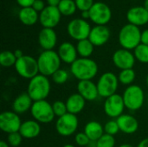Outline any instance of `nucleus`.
<instances>
[{
    "label": "nucleus",
    "mask_w": 148,
    "mask_h": 147,
    "mask_svg": "<svg viewBox=\"0 0 148 147\" xmlns=\"http://www.w3.org/2000/svg\"><path fill=\"white\" fill-rule=\"evenodd\" d=\"M99 67L96 62L91 58L78 57L75 62L70 65L71 75L80 81H93L97 75Z\"/></svg>",
    "instance_id": "nucleus-1"
},
{
    "label": "nucleus",
    "mask_w": 148,
    "mask_h": 147,
    "mask_svg": "<svg viewBox=\"0 0 148 147\" xmlns=\"http://www.w3.org/2000/svg\"><path fill=\"white\" fill-rule=\"evenodd\" d=\"M51 83L49 77L41 74L29 80L27 86V94L33 101L46 100L50 94Z\"/></svg>",
    "instance_id": "nucleus-2"
},
{
    "label": "nucleus",
    "mask_w": 148,
    "mask_h": 147,
    "mask_svg": "<svg viewBox=\"0 0 148 147\" xmlns=\"http://www.w3.org/2000/svg\"><path fill=\"white\" fill-rule=\"evenodd\" d=\"M39 68V74L51 77L57 70L61 68L62 61L57 51L43 50L36 58Z\"/></svg>",
    "instance_id": "nucleus-3"
},
{
    "label": "nucleus",
    "mask_w": 148,
    "mask_h": 147,
    "mask_svg": "<svg viewBox=\"0 0 148 147\" xmlns=\"http://www.w3.org/2000/svg\"><path fill=\"white\" fill-rule=\"evenodd\" d=\"M141 30L140 27L131 23L125 24L120 30L118 41L121 49L134 50L141 43Z\"/></svg>",
    "instance_id": "nucleus-4"
},
{
    "label": "nucleus",
    "mask_w": 148,
    "mask_h": 147,
    "mask_svg": "<svg viewBox=\"0 0 148 147\" xmlns=\"http://www.w3.org/2000/svg\"><path fill=\"white\" fill-rule=\"evenodd\" d=\"M125 107L131 112L140 110L145 103L146 96L143 88L136 84L126 88L122 94Z\"/></svg>",
    "instance_id": "nucleus-5"
},
{
    "label": "nucleus",
    "mask_w": 148,
    "mask_h": 147,
    "mask_svg": "<svg viewBox=\"0 0 148 147\" xmlns=\"http://www.w3.org/2000/svg\"><path fill=\"white\" fill-rule=\"evenodd\" d=\"M29 112L33 120H36L40 124L51 123L56 118L52 104H50L47 100L34 101Z\"/></svg>",
    "instance_id": "nucleus-6"
},
{
    "label": "nucleus",
    "mask_w": 148,
    "mask_h": 147,
    "mask_svg": "<svg viewBox=\"0 0 148 147\" xmlns=\"http://www.w3.org/2000/svg\"><path fill=\"white\" fill-rule=\"evenodd\" d=\"M119 80L118 75L113 72H105L103 73L97 81V88L100 97L108 98L115 94L119 88Z\"/></svg>",
    "instance_id": "nucleus-7"
},
{
    "label": "nucleus",
    "mask_w": 148,
    "mask_h": 147,
    "mask_svg": "<svg viewBox=\"0 0 148 147\" xmlns=\"http://www.w3.org/2000/svg\"><path fill=\"white\" fill-rule=\"evenodd\" d=\"M14 68L17 75L26 80H31L39 75L37 59L31 55H24L21 58H18Z\"/></svg>",
    "instance_id": "nucleus-8"
},
{
    "label": "nucleus",
    "mask_w": 148,
    "mask_h": 147,
    "mask_svg": "<svg viewBox=\"0 0 148 147\" xmlns=\"http://www.w3.org/2000/svg\"><path fill=\"white\" fill-rule=\"evenodd\" d=\"M79 126L77 115L66 113L65 115L57 118L56 121V131L62 137H69L74 135Z\"/></svg>",
    "instance_id": "nucleus-9"
},
{
    "label": "nucleus",
    "mask_w": 148,
    "mask_h": 147,
    "mask_svg": "<svg viewBox=\"0 0 148 147\" xmlns=\"http://www.w3.org/2000/svg\"><path fill=\"white\" fill-rule=\"evenodd\" d=\"M92 28L87 20L82 18H75L71 20L67 26V32L69 36L79 42L84 39H88Z\"/></svg>",
    "instance_id": "nucleus-10"
},
{
    "label": "nucleus",
    "mask_w": 148,
    "mask_h": 147,
    "mask_svg": "<svg viewBox=\"0 0 148 147\" xmlns=\"http://www.w3.org/2000/svg\"><path fill=\"white\" fill-rule=\"evenodd\" d=\"M126 107L122 95L115 94L105 100L103 110L106 115L111 119H117L124 113Z\"/></svg>",
    "instance_id": "nucleus-11"
},
{
    "label": "nucleus",
    "mask_w": 148,
    "mask_h": 147,
    "mask_svg": "<svg viewBox=\"0 0 148 147\" xmlns=\"http://www.w3.org/2000/svg\"><path fill=\"white\" fill-rule=\"evenodd\" d=\"M90 20L96 25H106L112 18L110 7L103 2H96L89 10Z\"/></svg>",
    "instance_id": "nucleus-12"
},
{
    "label": "nucleus",
    "mask_w": 148,
    "mask_h": 147,
    "mask_svg": "<svg viewBox=\"0 0 148 147\" xmlns=\"http://www.w3.org/2000/svg\"><path fill=\"white\" fill-rule=\"evenodd\" d=\"M22 123L19 114L12 110L4 111L0 114V129L7 134L19 132Z\"/></svg>",
    "instance_id": "nucleus-13"
},
{
    "label": "nucleus",
    "mask_w": 148,
    "mask_h": 147,
    "mask_svg": "<svg viewBox=\"0 0 148 147\" xmlns=\"http://www.w3.org/2000/svg\"><path fill=\"white\" fill-rule=\"evenodd\" d=\"M112 61L114 65L121 69H128V68H134L135 65V56L134 55V52L131 50H127L125 49H117L112 56Z\"/></svg>",
    "instance_id": "nucleus-14"
},
{
    "label": "nucleus",
    "mask_w": 148,
    "mask_h": 147,
    "mask_svg": "<svg viewBox=\"0 0 148 147\" xmlns=\"http://www.w3.org/2000/svg\"><path fill=\"white\" fill-rule=\"evenodd\" d=\"M62 14L57 7L47 5L45 9L39 13V22L42 28L54 29L61 21Z\"/></svg>",
    "instance_id": "nucleus-15"
},
{
    "label": "nucleus",
    "mask_w": 148,
    "mask_h": 147,
    "mask_svg": "<svg viewBox=\"0 0 148 147\" xmlns=\"http://www.w3.org/2000/svg\"><path fill=\"white\" fill-rule=\"evenodd\" d=\"M111 36L110 29L106 25H95L92 28L88 39L95 47H101L106 44Z\"/></svg>",
    "instance_id": "nucleus-16"
},
{
    "label": "nucleus",
    "mask_w": 148,
    "mask_h": 147,
    "mask_svg": "<svg viewBox=\"0 0 148 147\" xmlns=\"http://www.w3.org/2000/svg\"><path fill=\"white\" fill-rule=\"evenodd\" d=\"M128 23L135 26H143L148 23V10L144 6H134L127 12Z\"/></svg>",
    "instance_id": "nucleus-17"
},
{
    "label": "nucleus",
    "mask_w": 148,
    "mask_h": 147,
    "mask_svg": "<svg viewBox=\"0 0 148 147\" xmlns=\"http://www.w3.org/2000/svg\"><path fill=\"white\" fill-rule=\"evenodd\" d=\"M76 89L77 93L81 94L87 101H94L100 97L97 85L93 81H78Z\"/></svg>",
    "instance_id": "nucleus-18"
},
{
    "label": "nucleus",
    "mask_w": 148,
    "mask_h": 147,
    "mask_svg": "<svg viewBox=\"0 0 148 147\" xmlns=\"http://www.w3.org/2000/svg\"><path fill=\"white\" fill-rule=\"evenodd\" d=\"M38 43L43 50H54L57 43V35L54 29L42 28L38 34Z\"/></svg>",
    "instance_id": "nucleus-19"
},
{
    "label": "nucleus",
    "mask_w": 148,
    "mask_h": 147,
    "mask_svg": "<svg viewBox=\"0 0 148 147\" xmlns=\"http://www.w3.org/2000/svg\"><path fill=\"white\" fill-rule=\"evenodd\" d=\"M120 131L125 134H134L139 129V121L132 114L123 113L116 119Z\"/></svg>",
    "instance_id": "nucleus-20"
},
{
    "label": "nucleus",
    "mask_w": 148,
    "mask_h": 147,
    "mask_svg": "<svg viewBox=\"0 0 148 147\" xmlns=\"http://www.w3.org/2000/svg\"><path fill=\"white\" fill-rule=\"evenodd\" d=\"M57 53L62 62L65 64L71 65L78 58L76 47L69 42H64L61 43L58 47Z\"/></svg>",
    "instance_id": "nucleus-21"
},
{
    "label": "nucleus",
    "mask_w": 148,
    "mask_h": 147,
    "mask_svg": "<svg viewBox=\"0 0 148 147\" xmlns=\"http://www.w3.org/2000/svg\"><path fill=\"white\" fill-rule=\"evenodd\" d=\"M33 102H34L33 100L27 94V92L22 93L14 99L12 105H11L12 111L16 113L19 115L27 113L28 111H30Z\"/></svg>",
    "instance_id": "nucleus-22"
},
{
    "label": "nucleus",
    "mask_w": 148,
    "mask_h": 147,
    "mask_svg": "<svg viewBox=\"0 0 148 147\" xmlns=\"http://www.w3.org/2000/svg\"><path fill=\"white\" fill-rule=\"evenodd\" d=\"M41 124L35 120H28L22 123L19 133L23 139H32L41 133Z\"/></svg>",
    "instance_id": "nucleus-23"
},
{
    "label": "nucleus",
    "mask_w": 148,
    "mask_h": 147,
    "mask_svg": "<svg viewBox=\"0 0 148 147\" xmlns=\"http://www.w3.org/2000/svg\"><path fill=\"white\" fill-rule=\"evenodd\" d=\"M65 102L67 105L68 113L77 115L84 110L87 101L78 93H75L70 94Z\"/></svg>",
    "instance_id": "nucleus-24"
},
{
    "label": "nucleus",
    "mask_w": 148,
    "mask_h": 147,
    "mask_svg": "<svg viewBox=\"0 0 148 147\" xmlns=\"http://www.w3.org/2000/svg\"><path fill=\"white\" fill-rule=\"evenodd\" d=\"M86 135L89 138L91 141L96 142L105 133H104V126H102L99 121L91 120L88 121L85 126L83 131Z\"/></svg>",
    "instance_id": "nucleus-25"
},
{
    "label": "nucleus",
    "mask_w": 148,
    "mask_h": 147,
    "mask_svg": "<svg viewBox=\"0 0 148 147\" xmlns=\"http://www.w3.org/2000/svg\"><path fill=\"white\" fill-rule=\"evenodd\" d=\"M20 22L26 26H32L39 21V14L32 7L21 8L18 12Z\"/></svg>",
    "instance_id": "nucleus-26"
},
{
    "label": "nucleus",
    "mask_w": 148,
    "mask_h": 147,
    "mask_svg": "<svg viewBox=\"0 0 148 147\" xmlns=\"http://www.w3.org/2000/svg\"><path fill=\"white\" fill-rule=\"evenodd\" d=\"M75 47L78 53V56L82 58H90L95 50V46L89 41L88 38L77 42Z\"/></svg>",
    "instance_id": "nucleus-27"
},
{
    "label": "nucleus",
    "mask_w": 148,
    "mask_h": 147,
    "mask_svg": "<svg viewBox=\"0 0 148 147\" xmlns=\"http://www.w3.org/2000/svg\"><path fill=\"white\" fill-rule=\"evenodd\" d=\"M136 79V73L134 68H128L121 70L118 75V80L120 84L123 86H131L134 84Z\"/></svg>",
    "instance_id": "nucleus-28"
},
{
    "label": "nucleus",
    "mask_w": 148,
    "mask_h": 147,
    "mask_svg": "<svg viewBox=\"0 0 148 147\" xmlns=\"http://www.w3.org/2000/svg\"><path fill=\"white\" fill-rule=\"evenodd\" d=\"M62 16H69L75 13L77 7L75 0H62L57 7Z\"/></svg>",
    "instance_id": "nucleus-29"
},
{
    "label": "nucleus",
    "mask_w": 148,
    "mask_h": 147,
    "mask_svg": "<svg viewBox=\"0 0 148 147\" xmlns=\"http://www.w3.org/2000/svg\"><path fill=\"white\" fill-rule=\"evenodd\" d=\"M17 58L16 57L14 52L10 50H4L0 54V64L3 68L15 67Z\"/></svg>",
    "instance_id": "nucleus-30"
},
{
    "label": "nucleus",
    "mask_w": 148,
    "mask_h": 147,
    "mask_svg": "<svg viewBox=\"0 0 148 147\" xmlns=\"http://www.w3.org/2000/svg\"><path fill=\"white\" fill-rule=\"evenodd\" d=\"M134 55L136 61L140 63L148 64V45L140 43L134 49Z\"/></svg>",
    "instance_id": "nucleus-31"
},
{
    "label": "nucleus",
    "mask_w": 148,
    "mask_h": 147,
    "mask_svg": "<svg viewBox=\"0 0 148 147\" xmlns=\"http://www.w3.org/2000/svg\"><path fill=\"white\" fill-rule=\"evenodd\" d=\"M51 79L53 82L56 83V85H63L69 81V74L66 69L60 68L51 76Z\"/></svg>",
    "instance_id": "nucleus-32"
},
{
    "label": "nucleus",
    "mask_w": 148,
    "mask_h": 147,
    "mask_svg": "<svg viewBox=\"0 0 148 147\" xmlns=\"http://www.w3.org/2000/svg\"><path fill=\"white\" fill-rule=\"evenodd\" d=\"M52 107H53L54 113H55L56 117H57V118L62 117V116L65 115L66 113H68V108H67L66 102H64L62 101H54L52 103Z\"/></svg>",
    "instance_id": "nucleus-33"
},
{
    "label": "nucleus",
    "mask_w": 148,
    "mask_h": 147,
    "mask_svg": "<svg viewBox=\"0 0 148 147\" xmlns=\"http://www.w3.org/2000/svg\"><path fill=\"white\" fill-rule=\"evenodd\" d=\"M97 147H114L115 146V139L114 136L104 133L97 141Z\"/></svg>",
    "instance_id": "nucleus-34"
},
{
    "label": "nucleus",
    "mask_w": 148,
    "mask_h": 147,
    "mask_svg": "<svg viewBox=\"0 0 148 147\" xmlns=\"http://www.w3.org/2000/svg\"><path fill=\"white\" fill-rule=\"evenodd\" d=\"M119 132L121 131L116 120H110L104 125V133L107 134L114 136L117 133H119Z\"/></svg>",
    "instance_id": "nucleus-35"
},
{
    "label": "nucleus",
    "mask_w": 148,
    "mask_h": 147,
    "mask_svg": "<svg viewBox=\"0 0 148 147\" xmlns=\"http://www.w3.org/2000/svg\"><path fill=\"white\" fill-rule=\"evenodd\" d=\"M23 137L20 134L19 132L13 133L10 134H8L7 137V143L10 147H18L23 142Z\"/></svg>",
    "instance_id": "nucleus-36"
},
{
    "label": "nucleus",
    "mask_w": 148,
    "mask_h": 147,
    "mask_svg": "<svg viewBox=\"0 0 148 147\" xmlns=\"http://www.w3.org/2000/svg\"><path fill=\"white\" fill-rule=\"evenodd\" d=\"M75 142L78 146L87 147L91 142V140L84 132H81V133H77L75 135Z\"/></svg>",
    "instance_id": "nucleus-37"
},
{
    "label": "nucleus",
    "mask_w": 148,
    "mask_h": 147,
    "mask_svg": "<svg viewBox=\"0 0 148 147\" xmlns=\"http://www.w3.org/2000/svg\"><path fill=\"white\" fill-rule=\"evenodd\" d=\"M77 10L82 11L90 10L92 6L94 5V0H75Z\"/></svg>",
    "instance_id": "nucleus-38"
},
{
    "label": "nucleus",
    "mask_w": 148,
    "mask_h": 147,
    "mask_svg": "<svg viewBox=\"0 0 148 147\" xmlns=\"http://www.w3.org/2000/svg\"><path fill=\"white\" fill-rule=\"evenodd\" d=\"M37 12H42L44 9H45V3L42 0H36L34 2V3L31 6Z\"/></svg>",
    "instance_id": "nucleus-39"
},
{
    "label": "nucleus",
    "mask_w": 148,
    "mask_h": 147,
    "mask_svg": "<svg viewBox=\"0 0 148 147\" xmlns=\"http://www.w3.org/2000/svg\"><path fill=\"white\" fill-rule=\"evenodd\" d=\"M16 1L21 8H26V7H31L36 0H16Z\"/></svg>",
    "instance_id": "nucleus-40"
},
{
    "label": "nucleus",
    "mask_w": 148,
    "mask_h": 147,
    "mask_svg": "<svg viewBox=\"0 0 148 147\" xmlns=\"http://www.w3.org/2000/svg\"><path fill=\"white\" fill-rule=\"evenodd\" d=\"M141 43L148 45V29H144L141 32Z\"/></svg>",
    "instance_id": "nucleus-41"
},
{
    "label": "nucleus",
    "mask_w": 148,
    "mask_h": 147,
    "mask_svg": "<svg viewBox=\"0 0 148 147\" xmlns=\"http://www.w3.org/2000/svg\"><path fill=\"white\" fill-rule=\"evenodd\" d=\"M48 5L49 6H54V7H58L59 3H61L62 0H46Z\"/></svg>",
    "instance_id": "nucleus-42"
},
{
    "label": "nucleus",
    "mask_w": 148,
    "mask_h": 147,
    "mask_svg": "<svg viewBox=\"0 0 148 147\" xmlns=\"http://www.w3.org/2000/svg\"><path fill=\"white\" fill-rule=\"evenodd\" d=\"M81 16H82V18L84 19V20L90 19V13H89V10L82 11V12H81Z\"/></svg>",
    "instance_id": "nucleus-43"
},
{
    "label": "nucleus",
    "mask_w": 148,
    "mask_h": 147,
    "mask_svg": "<svg viewBox=\"0 0 148 147\" xmlns=\"http://www.w3.org/2000/svg\"><path fill=\"white\" fill-rule=\"evenodd\" d=\"M136 147H148V138L143 139Z\"/></svg>",
    "instance_id": "nucleus-44"
},
{
    "label": "nucleus",
    "mask_w": 148,
    "mask_h": 147,
    "mask_svg": "<svg viewBox=\"0 0 148 147\" xmlns=\"http://www.w3.org/2000/svg\"><path fill=\"white\" fill-rule=\"evenodd\" d=\"M14 54H15V55H16V57L18 59V58H21L22 56H23L24 55H23V51L21 50V49H16L15 51H14Z\"/></svg>",
    "instance_id": "nucleus-45"
},
{
    "label": "nucleus",
    "mask_w": 148,
    "mask_h": 147,
    "mask_svg": "<svg viewBox=\"0 0 148 147\" xmlns=\"http://www.w3.org/2000/svg\"><path fill=\"white\" fill-rule=\"evenodd\" d=\"M0 147H10L9 146V144L7 143V141L5 140H2L0 142Z\"/></svg>",
    "instance_id": "nucleus-46"
},
{
    "label": "nucleus",
    "mask_w": 148,
    "mask_h": 147,
    "mask_svg": "<svg viewBox=\"0 0 148 147\" xmlns=\"http://www.w3.org/2000/svg\"><path fill=\"white\" fill-rule=\"evenodd\" d=\"M87 147H97L96 146V142H95V141H91Z\"/></svg>",
    "instance_id": "nucleus-47"
},
{
    "label": "nucleus",
    "mask_w": 148,
    "mask_h": 147,
    "mask_svg": "<svg viewBox=\"0 0 148 147\" xmlns=\"http://www.w3.org/2000/svg\"><path fill=\"white\" fill-rule=\"evenodd\" d=\"M119 147H134L133 145H131V144H122V145H121Z\"/></svg>",
    "instance_id": "nucleus-48"
},
{
    "label": "nucleus",
    "mask_w": 148,
    "mask_h": 147,
    "mask_svg": "<svg viewBox=\"0 0 148 147\" xmlns=\"http://www.w3.org/2000/svg\"><path fill=\"white\" fill-rule=\"evenodd\" d=\"M143 6L148 10V0H145V1H144V5H143Z\"/></svg>",
    "instance_id": "nucleus-49"
},
{
    "label": "nucleus",
    "mask_w": 148,
    "mask_h": 147,
    "mask_svg": "<svg viewBox=\"0 0 148 147\" xmlns=\"http://www.w3.org/2000/svg\"><path fill=\"white\" fill-rule=\"evenodd\" d=\"M62 147H75L74 145H72V144H66V145H64Z\"/></svg>",
    "instance_id": "nucleus-50"
},
{
    "label": "nucleus",
    "mask_w": 148,
    "mask_h": 147,
    "mask_svg": "<svg viewBox=\"0 0 148 147\" xmlns=\"http://www.w3.org/2000/svg\"><path fill=\"white\" fill-rule=\"evenodd\" d=\"M146 82H147V85L148 87V75L147 76V78H146Z\"/></svg>",
    "instance_id": "nucleus-51"
},
{
    "label": "nucleus",
    "mask_w": 148,
    "mask_h": 147,
    "mask_svg": "<svg viewBox=\"0 0 148 147\" xmlns=\"http://www.w3.org/2000/svg\"><path fill=\"white\" fill-rule=\"evenodd\" d=\"M147 108H148V95H147Z\"/></svg>",
    "instance_id": "nucleus-52"
}]
</instances>
